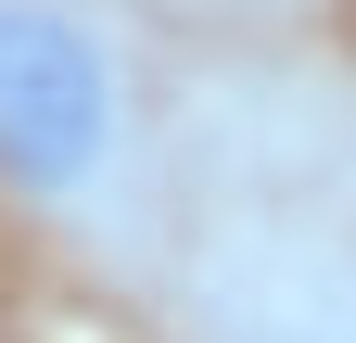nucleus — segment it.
<instances>
[{
    "label": "nucleus",
    "instance_id": "1",
    "mask_svg": "<svg viewBox=\"0 0 356 343\" xmlns=\"http://www.w3.org/2000/svg\"><path fill=\"white\" fill-rule=\"evenodd\" d=\"M102 153H115V76L89 26H64L51 0H0V178L64 203L102 178Z\"/></svg>",
    "mask_w": 356,
    "mask_h": 343
}]
</instances>
